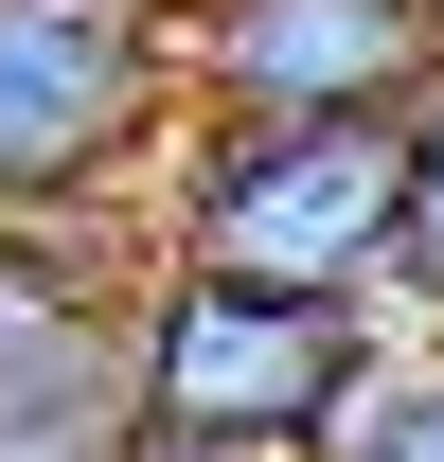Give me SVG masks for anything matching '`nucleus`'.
<instances>
[{"mask_svg": "<svg viewBox=\"0 0 444 462\" xmlns=\"http://www.w3.org/2000/svg\"><path fill=\"white\" fill-rule=\"evenodd\" d=\"M374 302L231 285V267H143L125 302V462H320L338 392L374 374Z\"/></svg>", "mask_w": 444, "mask_h": 462, "instance_id": "obj_1", "label": "nucleus"}, {"mask_svg": "<svg viewBox=\"0 0 444 462\" xmlns=\"http://www.w3.org/2000/svg\"><path fill=\"white\" fill-rule=\"evenodd\" d=\"M196 143L161 0H0V231L18 214H161Z\"/></svg>", "mask_w": 444, "mask_h": 462, "instance_id": "obj_2", "label": "nucleus"}, {"mask_svg": "<svg viewBox=\"0 0 444 462\" xmlns=\"http://www.w3.org/2000/svg\"><path fill=\"white\" fill-rule=\"evenodd\" d=\"M161 249L231 267V285H302V302H374L391 320L409 125H196L178 178H161Z\"/></svg>", "mask_w": 444, "mask_h": 462, "instance_id": "obj_3", "label": "nucleus"}, {"mask_svg": "<svg viewBox=\"0 0 444 462\" xmlns=\"http://www.w3.org/2000/svg\"><path fill=\"white\" fill-rule=\"evenodd\" d=\"M196 125H409L444 89V0H178Z\"/></svg>", "mask_w": 444, "mask_h": 462, "instance_id": "obj_4", "label": "nucleus"}, {"mask_svg": "<svg viewBox=\"0 0 444 462\" xmlns=\"http://www.w3.org/2000/svg\"><path fill=\"white\" fill-rule=\"evenodd\" d=\"M143 267H161V214H18L0 231V392L54 356H107Z\"/></svg>", "mask_w": 444, "mask_h": 462, "instance_id": "obj_5", "label": "nucleus"}, {"mask_svg": "<svg viewBox=\"0 0 444 462\" xmlns=\"http://www.w3.org/2000/svg\"><path fill=\"white\" fill-rule=\"evenodd\" d=\"M320 462H444V338H427V320H391V338H374V374L338 392Z\"/></svg>", "mask_w": 444, "mask_h": 462, "instance_id": "obj_6", "label": "nucleus"}, {"mask_svg": "<svg viewBox=\"0 0 444 462\" xmlns=\"http://www.w3.org/2000/svg\"><path fill=\"white\" fill-rule=\"evenodd\" d=\"M391 320L444 338V89L409 107V249H391Z\"/></svg>", "mask_w": 444, "mask_h": 462, "instance_id": "obj_7", "label": "nucleus"}, {"mask_svg": "<svg viewBox=\"0 0 444 462\" xmlns=\"http://www.w3.org/2000/svg\"><path fill=\"white\" fill-rule=\"evenodd\" d=\"M161 18H178V0H161Z\"/></svg>", "mask_w": 444, "mask_h": 462, "instance_id": "obj_8", "label": "nucleus"}]
</instances>
